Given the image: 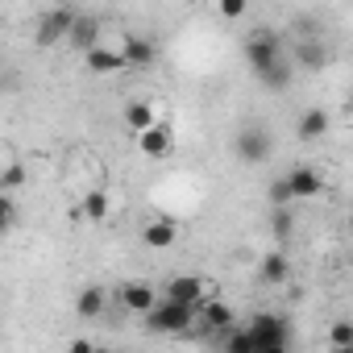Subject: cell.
<instances>
[{"label":"cell","mask_w":353,"mask_h":353,"mask_svg":"<svg viewBox=\"0 0 353 353\" xmlns=\"http://www.w3.org/2000/svg\"><path fill=\"white\" fill-rule=\"evenodd\" d=\"M125 125H129V129H133V133L141 137V133H150V129H154L158 121H154V108H150L145 100H133V104L125 108Z\"/></svg>","instance_id":"cell-15"},{"label":"cell","mask_w":353,"mask_h":353,"mask_svg":"<svg viewBox=\"0 0 353 353\" xmlns=\"http://www.w3.org/2000/svg\"><path fill=\"white\" fill-rule=\"evenodd\" d=\"M71 42H75L79 50H96V46H100V21H96V17H79L75 30H71Z\"/></svg>","instance_id":"cell-17"},{"label":"cell","mask_w":353,"mask_h":353,"mask_svg":"<svg viewBox=\"0 0 353 353\" xmlns=\"http://www.w3.org/2000/svg\"><path fill=\"white\" fill-rule=\"evenodd\" d=\"M245 13V0H225L221 5V17H241Z\"/></svg>","instance_id":"cell-27"},{"label":"cell","mask_w":353,"mask_h":353,"mask_svg":"<svg viewBox=\"0 0 353 353\" xmlns=\"http://www.w3.org/2000/svg\"><path fill=\"white\" fill-rule=\"evenodd\" d=\"M96 353H112V349H96Z\"/></svg>","instance_id":"cell-32"},{"label":"cell","mask_w":353,"mask_h":353,"mask_svg":"<svg viewBox=\"0 0 353 353\" xmlns=\"http://www.w3.org/2000/svg\"><path fill=\"white\" fill-rule=\"evenodd\" d=\"M121 303H125L129 312H145V316H150V312L158 307V295H154L145 283H129V287H121Z\"/></svg>","instance_id":"cell-14"},{"label":"cell","mask_w":353,"mask_h":353,"mask_svg":"<svg viewBox=\"0 0 353 353\" xmlns=\"http://www.w3.org/2000/svg\"><path fill=\"white\" fill-rule=\"evenodd\" d=\"M145 245L150 250H166V245H174V237H179V225H174L170 216H158V221H150L145 225Z\"/></svg>","instance_id":"cell-11"},{"label":"cell","mask_w":353,"mask_h":353,"mask_svg":"<svg viewBox=\"0 0 353 353\" xmlns=\"http://www.w3.org/2000/svg\"><path fill=\"white\" fill-rule=\"evenodd\" d=\"M121 54H125L129 67H150V63H154V42L141 38V34H129V38L121 42Z\"/></svg>","instance_id":"cell-12"},{"label":"cell","mask_w":353,"mask_h":353,"mask_svg":"<svg viewBox=\"0 0 353 353\" xmlns=\"http://www.w3.org/2000/svg\"><path fill=\"white\" fill-rule=\"evenodd\" d=\"M295 133H299V141H320V137L328 133V112H324V108H307V112L295 121Z\"/></svg>","instance_id":"cell-13"},{"label":"cell","mask_w":353,"mask_h":353,"mask_svg":"<svg viewBox=\"0 0 353 353\" xmlns=\"http://www.w3.org/2000/svg\"><path fill=\"white\" fill-rule=\"evenodd\" d=\"M0 225H5V233H13V225H17V200L13 196L0 200Z\"/></svg>","instance_id":"cell-26"},{"label":"cell","mask_w":353,"mask_h":353,"mask_svg":"<svg viewBox=\"0 0 353 353\" xmlns=\"http://www.w3.org/2000/svg\"><path fill=\"white\" fill-rule=\"evenodd\" d=\"M137 150H141L145 158H166V154L174 150V133H170V125H166V121H158L150 133H141V137H137Z\"/></svg>","instance_id":"cell-7"},{"label":"cell","mask_w":353,"mask_h":353,"mask_svg":"<svg viewBox=\"0 0 353 353\" xmlns=\"http://www.w3.org/2000/svg\"><path fill=\"white\" fill-rule=\"evenodd\" d=\"M225 353H258V341L250 336V328H233L225 332Z\"/></svg>","instance_id":"cell-20"},{"label":"cell","mask_w":353,"mask_h":353,"mask_svg":"<svg viewBox=\"0 0 353 353\" xmlns=\"http://www.w3.org/2000/svg\"><path fill=\"white\" fill-rule=\"evenodd\" d=\"M75 21H79V13H75V9H50V13H42V17H38L34 42H38V46H54V42L71 38Z\"/></svg>","instance_id":"cell-5"},{"label":"cell","mask_w":353,"mask_h":353,"mask_svg":"<svg viewBox=\"0 0 353 353\" xmlns=\"http://www.w3.org/2000/svg\"><path fill=\"white\" fill-rule=\"evenodd\" d=\"M262 353H287V345H279V349H262Z\"/></svg>","instance_id":"cell-29"},{"label":"cell","mask_w":353,"mask_h":353,"mask_svg":"<svg viewBox=\"0 0 353 353\" xmlns=\"http://www.w3.org/2000/svg\"><path fill=\"white\" fill-rule=\"evenodd\" d=\"M328 341H332V349H349V345H353V324H349V320H336V324L328 328Z\"/></svg>","instance_id":"cell-25"},{"label":"cell","mask_w":353,"mask_h":353,"mask_svg":"<svg viewBox=\"0 0 353 353\" xmlns=\"http://www.w3.org/2000/svg\"><path fill=\"white\" fill-rule=\"evenodd\" d=\"M21 183H26V170H21V162H13V158H9L5 174H0V192H5V196H13Z\"/></svg>","instance_id":"cell-21"},{"label":"cell","mask_w":353,"mask_h":353,"mask_svg":"<svg viewBox=\"0 0 353 353\" xmlns=\"http://www.w3.org/2000/svg\"><path fill=\"white\" fill-rule=\"evenodd\" d=\"M349 112H353V100H349Z\"/></svg>","instance_id":"cell-33"},{"label":"cell","mask_w":353,"mask_h":353,"mask_svg":"<svg viewBox=\"0 0 353 353\" xmlns=\"http://www.w3.org/2000/svg\"><path fill=\"white\" fill-rule=\"evenodd\" d=\"M336 353H353V345H349V349H336Z\"/></svg>","instance_id":"cell-30"},{"label":"cell","mask_w":353,"mask_h":353,"mask_svg":"<svg viewBox=\"0 0 353 353\" xmlns=\"http://www.w3.org/2000/svg\"><path fill=\"white\" fill-rule=\"evenodd\" d=\"M104 303H108L104 287H83V291H79V299H75V312H79L83 320H96V316L104 312Z\"/></svg>","instance_id":"cell-16"},{"label":"cell","mask_w":353,"mask_h":353,"mask_svg":"<svg viewBox=\"0 0 353 353\" xmlns=\"http://www.w3.org/2000/svg\"><path fill=\"white\" fill-rule=\"evenodd\" d=\"M258 274H262V283H283V279L291 274L287 254H266V258L258 262Z\"/></svg>","instance_id":"cell-19"},{"label":"cell","mask_w":353,"mask_h":353,"mask_svg":"<svg viewBox=\"0 0 353 353\" xmlns=\"http://www.w3.org/2000/svg\"><path fill=\"white\" fill-rule=\"evenodd\" d=\"M200 328H204V332H233V328H237V324H233V307H229L225 299L204 303V307H200Z\"/></svg>","instance_id":"cell-8"},{"label":"cell","mask_w":353,"mask_h":353,"mask_svg":"<svg viewBox=\"0 0 353 353\" xmlns=\"http://www.w3.org/2000/svg\"><path fill=\"white\" fill-rule=\"evenodd\" d=\"M245 63L250 71L270 88V92H283L291 83V67L283 59V38L274 30H258L250 42H245Z\"/></svg>","instance_id":"cell-1"},{"label":"cell","mask_w":353,"mask_h":353,"mask_svg":"<svg viewBox=\"0 0 353 353\" xmlns=\"http://www.w3.org/2000/svg\"><path fill=\"white\" fill-rule=\"evenodd\" d=\"M162 299H170V303H183V307H204V303H212L216 299V287L208 283V279H200V274H179V279H170L166 283V295Z\"/></svg>","instance_id":"cell-2"},{"label":"cell","mask_w":353,"mask_h":353,"mask_svg":"<svg viewBox=\"0 0 353 353\" xmlns=\"http://www.w3.org/2000/svg\"><path fill=\"white\" fill-rule=\"evenodd\" d=\"M291 229H295V216H291L287 208H274V216H270V233H274L279 241H287V237H291Z\"/></svg>","instance_id":"cell-23"},{"label":"cell","mask_w":353,"mask_h":353,"mask_svg":"<svg viewBox=\"0 0 353 353\" xmlns=\"http://www.w3.org/2000/svg\"><path fill=\"white\" fill-rule=\"evenodd\" d=\"M88 67L96 71V75H117V71H125L129 63H125V54H121V46H96V50H88Z\"/></svg>","instance_id":"cell-10"},{"label":"cell","mask_w":353,"mask_h":353,"mask_svg":"<svg viewBox=\"0 0 353 353\" xmlns=\"http://www.w3.org/2000/svg\"><path fill=\"white\" fill-rule=\"evenodd\" d=\"M233 150H237V158L241 162H250V166H258V162H266L270 158V133L266 129H258V125H245L237 137H233Z\"/></svg>","instance_id":"cell-6"},{"label":"cell","mask_w":353,"mask_h":353,"mask_svg":"<svg viewBox=\"0 0 353 353\" xmlns=\"http://www.w3.org/2000/svg\"><path fill=\"white\" fill-rule=\"evenodd\" d=\"M287 183H291V196H295V200H316V196L324 192V179H320L312 166H295V170L287 174Z\"/></svg>","instance_id":"cell-9"},{"label":"cell","mask_w":353,"mask_h":353,"mask_svg":"<svg viewBox=\"0 0 353 353\" xmlns=\"http://www.w3.org/2000/svg\"><path fill=\"white\" fill-rule=\"evenodd\" d=\"M245 328H250V336L258 341V353H262V349H279V345L291 341V324H287L279 312H258Z\"/></svg>","instance_id":"cell-4"},{"label":"cell","mask_w":353,"mask_h":353,"mask_svg":"<svg viewBox=\"0 0 353 353\" xmlns=\"http://www.w3.org/2000/svg\"><path fill=\"white\" fill-rule=\"evenodd\" d=\"M83 216L104 221V216H108V196H104V192H88V196H83Z\"/></svg>","instance_id":"cell-22"},{"label":"cell","mask_w":353,"mask_h":353,"mask_svg":"<svg viewBox=\"0 0 353 353\" xmlns=\"http://www.w3.org/2000/svg\"><path fill=\"white\" fill-rule=\"evenodd\" d=\"M295 67H303V71H320V67H324V46L312 42V38H303V42L295 46Z\"/></svg>","instance_id":"cell-18"},{"label":"cell","mask_w":353,"mask_h":353,"mask_svg":"<svg viewBox=\"0 0 353 353\" xmlns=\"http://www.w3.org/2000/svg\"><path fill=\"white\" fill-rule=\"evenodd\" d=\"M349 229H353V212H349Z\"/></svg>","instance_id":"cell-31"},{"label":"cell","mask_w":353,"mask_h":353,"mask_svg":"<svg viewBox=\"0 0 353 353\" xmlns=\"http://www.w3.org/2000/svg\"><path fill=\"white\" fill-rule=\"evenodd\" d=\"M200 320V312L196 307H183V303H170V299H158V307L145 316V324H150V332H174V336H183L192 324Z\"/></svg>","instance_id":"cell-3"},{"label":"cell","mask_w":353,"mask_h":353,"mask_svg":"<svg viewBox=\"0 0 353 353\" xmlns=\"http://www.w3.org/2000/svg\"><path fill=\"white\" fill-rule=\"evenodd\" d=\"M266 200H270V208H287V204L295 200V196H291V183H287V179H274L270 192H266Z\"/></svg>","instance_id":"cell-24"},{"label":"cell","mask_w":353,"mask_h":353,"mask_svg":"<svg viewBox=\"0 0 353 353\" xmlns=\"http://www.w3.org/2000/svg\"><path fill=\"white\" fill-rule=\"evenodd\" d=\"M67 353H96V345H92V341H71Z\"/></svg>","instance_id":"cell-28"}]
</instances>
